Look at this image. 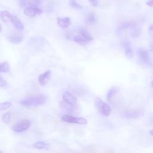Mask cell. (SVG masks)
Segmentation results:
<instances>
[{"label": "cell", "instance_id": "6da1fadb", "mask_svg": "<svg viewBox=\"0 0 153 153\" xmlns=\"http://www.w3.org/2000/svg\"><path fill=\"white\" fill-rule=\"evenodd\" d=\"M46 97L44 94H39L35 97H29L20 101V104L25 106L36 107L45 103Z\"/></svg>", "mask_w": 153, "mask_h": 153}, {"label": "cell", "instance_id": "7a4b0ae2", "mask_svg": "<svg viewBox=\"0 0 153 153\" xmlns=\"http://www.w3.org/2000/svg\"><path fill=\"white\" fill-rule=\"evenodd\" d=\"M95 106L98 111L104 116H109L111 113V108L100 98L96 97L94 101Z\"/></svg>", "mask_w": 153, "mask_h": 153}, {"label": "cell", "instance_id": "3957f363", "mask_svg": "<svg viewBox=\"0 0 153 153\" xmlns=\"http://www.w3.org/2000/svg\"><path fill=\"white\" fill-rule=\"evenodd\" d=\"M62 120L68 123H74L79 125H87L88 124L87 120L82 117H74L69 115H64L61 117Z\"/></svg>", "mask_w": 153, "mask_h": 153}, {"label": "cell", "instance_id": "277c9868", "mask_svg": "<svg viewBox=\"0 0 153 153\" xmlns=\"http://www.w3.org/2000/svg\"><path fill=\"white\" fill-rule=\"evenodd\" d=\"M31 123L28 120H22L16 123L11 128V129L17 133H20L26 130L30 126Z\"/></svg>", "mask_w": 153, "mask_h": 153}, {"label": "cell", "instance_id": "5b68a950", "mask_svg": "<svg viewBox=\"0 0 153 153\" xmlns=\"http://www.w3.org/2000/svg\"><path fill=\"white\" fill-rule=\"evenodd\" d=\"M62 99L66 104L69 105L72 108L75 107L76 104V98L68 91H66L63 94Z\"/></svg>", "mask_w": 153, "mask_h": 153}, {"label": "cell", "instance_id": "8992f818", "mask_svg": "<svg viewBox=\"0 0 153 153\" xmlns=\"http://www.w3.org/2000/svg\"><path fill=\"white\" fill-rule=\"evenodd\" d=\"M23 13L29 17H33L36 15H40L42 13V11L38 7H26L24 9Z\"/></svg>", "mask_w": 153, "mask_h": 153}, {"label": "cell", "instance_id": "52a82bcc", "mask_svg": "<svg viewBox=\"0 0 153 153\" xmlns=\"http://www.w3.org/2000/svg\"><path fill=\"white\" fill-rule=\"evenodd\" d=\"M138 55L143 63L148 65H151V60L150 58V56L149 52L147 50L143 48H139L138 50Z\"/></svg>", "mask_w": 153, "mask_h": 153}, {"label": "cell", "instance_id": "ba28073f", "mask_svg": "<svg viewBox=\"0 0 153 153\" xmlns=\"http://www.w3.org/2000/svg\"><path fill=\"white\" fill-rule=\"evenodd\" d=\"M57 22L59 26L62 29H65L68 27L71 24V19L68 17H65L63 18L59 17L57 18Z\"/></svg>", "mask_w": 153, "mask_h": 153}, {"label": "cell", "instance_id": "9c48e42d", "mask_svg": "<svg viewBox=\"0 0 153 153\" xmlns=\"http://www.w3.org/2000/svg\"><path fill=\"white\" fill-rule=\"evenodd\" d=\"M51 71H47L46 72H45L44 73L41 74L39 75L38 76V81L39 83L42 85H45L48 81V80L49 79V78H50V75H51Z\"/></svg>", "mask_w": 153, "mask_h": 153}, {"label": "cell", "instance_id": "30bf717a", "mask_svg": "<svg viewBox=\"0 0 153 153\" xmlns=\"http://www.w3.org/2000/svg\"><path fill=\"white\" fill-rule=\"evenodd\" d=\"M11 22L14 26L19 30H23L24 29V25L19 19L15 15H13L11 19Z\"/></svg>", "mask_w": 153, "mask_h": 153}, {"label": "cell", "instance_id": "8fae6325", "mask_svg": "<svg viewBox=\"0 0 153 153\" xmlns=\"http://www.w3.org/2000/svg\"><path fill=\"white\" fill-rule=\"evenodd\" d=\"M124 47L126 57L128 59H131L133 57V51H132V48H131L130 42L127 41H125L124 42Z\"/></svg>", "mask_w": 153, "mask_h": 153}, {"label": "cell", "instance_id": "7c38bea8", "mask_svg": "<svg viewBox=\"0 0 153 153\" xmlns=\"http://www.w3.org/2000/svg\"><path fill=\"white\" fill-rule=\"evenodd\" d=\"M12 15L7 10L0 11V19L5 23L11 21Z\"/></svg>", "mask_w": 153, "mask_h": 153}, {"label": "cell", "instance_id": "4fadbf2b", "mask_svg": "<svg viewBox=\"0 0 153 153\" xmlns=\"http://www.w3.org/2000/svg\"><path fill=\"white\" fill-rule=\"evenodd\" d=\"M79 35H81L88 43L89 44L92 40H93V37L87 30L82 29L79 30Z\"/></svg>", "mask_w": 153, "mask_h": 153}, {"label": "cell", "instance_id": "5bb4252c", "mask_svg": "<svg viewBox=\"0 0 153 153\" xmlns=\"http://www.w3.org/2000/svg\"><path fill=\"white\" fill-rule=\"evenodd\" d=\"M134 26V24L131 21H124L118 27V30H123L127 29H132Z\"/></svg>", "mask_w": 153, "mask_h": 153}, {"label": "cell", "instance_id": "9a60e30c", "mask_svg": "<svg viewBox=\"0 0 153 153\" xmlns=\"http://www.w3.org/2000/svg\"><path fill=\"white\" fill-rule=\"evenodd\" d=\"M7 39L14 44H18L22 41L23 36L22 35H11L7 36Z\"/></svg>", "mask_w": 153, "mask_h": 153}, {"label": "cell", "instance_id": "2e32d148", "mask_svg": "<svg viewBox=\"0 0 153 153\" xmlns=\"http://www.w3.org/2000/svg\"><path fill=\"white\" fill-rule=\"evenodd\" d=\"M33 146L37 149H48L50 148V144L42 141L36 142L33 144Z\"/></svg>", "mask_w": 153, "mask_h": 153}, {"label": "cell", "instance_id": "e0dca14e", "mask_svg": "<svg viewBox=\"0 0 153 153\" xmlns=\"http://www.w3.org/2000/svg\"><path fill=\"white\" fill-rule=\"evenodd\" d=\"M119 91V88L117 87H113L112 88H111L106 95V99L108 101H110L111 99L112 98V97L116 94Z\"/></svg>", "mask_w": 153, "mask_h": 153}, {"label": "cell", "instance_id": "ac0fdd59", "mask_svg": "<svg viewBox=\"0 0 153 153\" xmlns=\"http://www.w3.org/2000/svg\"><path fill=\"white\" fill-rule=\"evenodd\" d=\"M73 40L74 42L78 43V44L84 46L87 44H88V42H87L81 35H75L73 38Z\"/></svg>", "mask_w": 153, "mask_h": 153}, {"label": "cell", "instance_id": "d6986e66", "mask_svg": "<svg viewBox=\"0 0 153 153\" xmlns=\"http://www.w3.org/2000/svg\"><path fill=\"white\" fill-rule=\"evenodd\" d=\"M10 70V65L7 62L0 63V72H8Z\"/></svg>", "mask_w": 153, "mask_h": 153}, {"label": "cell", "instance_id": "ffe728a7", "mask_svg": "<svg viewBox=\"0 0 153 153\" xmlns=\"http://www.w3.org/2000/svg\"><path fill=\"white\" fill-rule=\"evenodd\" d=\"M87 22L89 24H94L96 22V17L93 12L90 13L87 17Z\"/></svg>", "mask_w": 153, "mask_h": 153}, {"label": "cell", "instance_id": "44dd1931", "mask_svg": "<svg viewBox=\"0 0 153 153\" xmlns=\"http://www.w3.org/2000/svg\"><path fill=\"white\" fill-rule=\"evenodd\" d=\"M12 106V103L10 102H5L0 103V111H4L8 109Z\"/></svg>", "mask_w": 153, "mask_h": 153}, {"label": "cell", "instance_id": "7402d4cb", "mask_svg": "<svg viewBox=\"0 0 153 153\" xmlns=\"http://www.w3.org/2000/svg\"><path fill=\"white\" fill-rule=\"evenodd\" d=\"M11 114L10 112H7L4 115H2V120L4 121V123H5V124H8L11 121Z\"/></svg>", "mask_w": 153, "mask_h": 153}, {"label": "cell", "instance_id": "603a6c76", "mask_svg": "<svg viewBox=\"0 0 153 153\" xmlns=\"http://www.w3.org/2000/svg\"><path fill=\"white\" fill-rule=\"evenodd\" d=\"M42 0H30L27 2V4L30 7H37L42 2Z\"/></svg>", "mask_w": 153, "mask_h": 153}, {"label": "cell", "instance_id": "cb8c5ba5", "mask_svg": "<svg viewBox=\"0 0 153 153\" xmlns=\"http://www.w3.org/2000/svg\"><path fill=\"white\" fill-rule=\"evenodd\" d=\"M69 5L75 9H81L82 8V6L81 5H79L76 0H70L69 1Z\"/></svg>", "mask_w": 153, "mask_h": 153}, {"label": "cell", "instance_id": "d4e9b609", "mask_svg": "<svg viewBox=\"0 0 153 153\" xmlns=\"http://www.w3.org/2000/svg\"><path fill=\"white\" fill-rule=\"evenodd\" d=\"M132 32H131V36L133 38H137L140 35V29L139 28H138L137 27H136V26H134L133 28H132Z\"/></svg>", "mask_w": 153, "mask_h": 153}, {"label": "cell", "instance_id": "484cf974", "mask_svg": "<svg viewBox=\"0 0 153 153\" xmlns=\"http://www.w3.org/2000/svg\"><path fill=\"white\" fill-rule=\"evenodd\" d=\"M7 85V82L0 75V87H5Z\"/></svg>", "mask_w": 153, "mask_h": 153}, {"label": "cell", "instance_id": "4316f807", "mask_svg": "<svg viewBox=\"0 0 153 153\" xmlns=\"http://www.w3.org/2000/svg\"><path fill=\"white\" fill-rule=\"evenodd\" d=\"M88 1L94 7H96L99 4V0H88Z\"/></svg>", "mask_w": 153, "mask_h": 153}, {"label": "cell", "instance_id": "83f0119b", "mask_svg": "<svg viewBox=\"0 0 153 153\" xmlns=\"http://www.w3.org/2000/svg\"><path fill=\"white\" fill-rule=\"evenodd\" d=\"M19 4H20V6L21 7H23L26 5V0H21Z\"/></svg>", "mask_w": 153, "mask_h": 153}, {"label": "cell", "instance_id": "f1b7e54d", "mask_svg": "<svg viewBox=\"0 0 153 153\" xmlns=\"http://www.w3.org/2000/svg\"><path fill=\"white\" fill-rule=\"evenodd\" d=\"M148 30H149V33L151 35V36H152V25H151V26L148 28Z\"/></svg>", "mask_w": 153, "mask_h": 153}, {"label": "cell", "instance_id": "f546056e", "mask_svg": "<svg viewBox=\"0 0 153 153\" xmlns=\"http://www.w3.org/2000/svg\"><path fill=\"white\" fill-rule=\"evenodd\" d=\"M146 5H148V6L152 7V4H153V0H149V1H148V2H146Z\"/></svg>", "mask_w": 153, "mask_h": 153}, {"label": "cell", "instance_id": "4dcf8cb0", "mask_svg": "<svg viewBox=\"0 0 153 153\" xmlns=\"http://www.w3.org/2000/svg\"><path fill=\"white\" fill-rule=\"evenodd\" d=\"M149 133H150V134H151V136H152V135H153V130H151L149 131Z\"/></svg>", "mask_w": 153, "mask_h": 153}, {"label": "cell", "instance_id": "1f68e13d", "mask_svg": "<svg viewBox=\"0 0 153 153\" xmlns=\"http://www.w3.org/2000/svg\"><path fill=\"white\" fill-rule=\"evenodd\" d=\"M1 31H2V27H1V26L0 25V33L1 32Z\"/></svg>", "mask_w": 153, "mask_h": 153}, {"label": "cell", "instance_id": "d6a6232c", "mask_svg": "<svg viewBox=\"0 0 153 153\" xmlns=\"http://www.w3.org/2000/svg\"><path fill=\"white\" fill-rule=\"evenodd\" d=\"M0 153H3V152L2 151H0Z\"/></svg>", "mask_w": 153, "mask_h": 153}]
</instances>
